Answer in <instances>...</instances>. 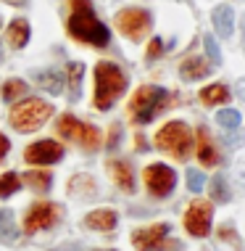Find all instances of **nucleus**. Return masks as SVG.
<instances>
[{
	"label": "nucleus",
	"instance_id": "c85d7f7f",
	"mask_svg": "<svg viewBox=\"0 0 245 251\" xmlns=\"http://www.w3.org/2000/svg\"><path fill=\"white\" fill-rule=\"evenodd\" d=\"M203 185H206V177H203V172H198V169H190L187 172V188L193 193H200Z\"/></svg>",
	"mask_w": 245,
	"mask_h": 251
},
{
	"label": "nucleus",
	"instance_id": "393cba45",
	"mask_svg": "<svg viewBox=\"0 0 245 251\" xmlns=\"http://www.w3.org/2000/svg\"><path fill=\"white\" fill-rule=\"evenodd\" d=\"M22 188V180H19L16 172H3L0 175V199H8Z\"/></svg>",
	"mask_w": 245,
	"mask_h": 251
},
{
	"label": "nucleus",
	"instance_id": "dca6fc26",
	"mask_svg": "<svg viewBox=\"0 0 245 251\" xmlns=\"http://www.w3.org/2000/svg\"><path fill=\"white\" fill-rule=\"evenodd\" d=\"M5 37H8V45L13 48H24L29 43V22L26 19H13L5 29Z\"/></svg>",
	"mask_w": 245,
	"mask_h": 251
},
{
	"label": "nucleus",
	"instance_id": "b1692460",
	"mask_svg": "<svg viewBox=\"0 0 245 251\" xmlns=\"http://www.w3.org/2000/svg\"><path fill=\"white\" fill-rule=\"evenodd\" d=\"M82 74H85V64H79V61H74V64H69L71 100H79V93H82Z\"/></svg>",
	"mask_w": 245,
	"mask_h": 251
},
{
	"label": "nucleus",
	"instance_id": "2f4dec72",
	"mask_svg": "<svg viewBox=\"0 0 245 251\" xmlns=\"http://www.w3.org/2000/svg\"><path fill=\"white\" fill-rule=\"evenodd\" d=\"M8 148H11V143H8V138H5V135H0V159H3L5 153H8Z\"/></svg>",
	"mask_w": 245,
	"mask_h": 251
},
{
	"label": "nucleus",
	"instance_id": "cd10ccee",
	"mask_svg": "<svg viewBox=\"0 0 245 251\" xmlns=\"http://www.w3.org/2000/svg\"><path fill=\"white\" fill-rule=\"evenodd\" d=\"M211 199H214V201H219V203L229 201V191H227V182H224V177H222V175H216V177L211 180Z\"/></svg>",
	"mask_w": 245,
	"mask_h": 251
},
{
	"label": "nucleus",
	"instance_id": "6ab92c4d",
	"mask_svg": "<svg viewBox=\"0 0 245 251\" xmlns=\"http://www.w3.org/2000/svg\"><path fill=\"white\" fill-rule=\"evenodd\" d=\"M24 182L32 188V191L45 193V191H50L53 177H50V172H37V169H32V172H26V175H24Z\"/></svg>",
	"mask_w": 245,
	"mask_h": 251
},
{
	"label": "nucleus",
	"instance_id": "39448f33",
	"mask_svg": "<svg viewBox=\"0 0 245 251\" xmlns=\"http://www.w3.org/2000/svg\"><path fill=\"white\" fill-rule=\"evenodd\" d=\"M156 146L161 151H169L177 159H187L190 148H193V135L185 122H169L156 132Z\"/></svg>",
	"mask_w": 245,
	"mask_h": 251
},
{
	"label": "nucleus",
	"instance_id": "f704fd0d",
	"mask_svg": "<svg viewBox=\"0 0 245 251\" xmlns=\"http://www.w3.org/2000/svg\"><path fill=\"white\" fill-rule=\"evenodd\" d=\"M243 32H245V16H243Z\"/></svg>",
	"mask_w": 245,
	"mask_h": 251
},
{
	"label": "nucleus",
	"instance_id": "f8f14e48",
	"mask_svg": "<svg viewBox=\"0 0 245 251\" xmlns=\"http://www.w3.org/2000/svg\"><path fill=\"white\" fill-rule=\"evenodd\" d=\"M106 167H108V175L113 177V182H116L121 191H127V193H132V191H134V172H132V167H129L127 161L111 159Z\"/></svg>",
	"mask_w": 245,
	"mask_h": 251
},
{
	"label": "nucleus",
	"instance_id": "aec40b11",
	"mask_svg": "<svg viewBox=\"0 0 245 251\" xmlns=\"http://www.w3.org/2000/svg\"><path fill=\"white\" fill-rule=\"evenodd\" d=\"M198 140H200V146H198V159H200L206 167H214L216 161H219V153H216V148H214V146H211V140H208L206 130H200V132H198Z\"/></svg>",
	"mask_w": 245,
	"mask_h": 251
},
{
	"label": "nucleus",
	"instance_id": "2eb2a0df",
	"mask_svg": "<svg viewBox=\"0 0 245 251\" xmlns=\"http://www.w3.org/2000/svg\"><path fill=\"white\" fill-rule=\"evenodd\" d=\"M214 29L219 37H229L235 32V13L229 5H216L214 8Z\"/></svg>",
	"mask_w": 245,
	"mask_h": 251
},
{
	"label": "nucleus",
	"instance_id": "412c9836",
	"mask_svg": "<svg viewBox=\"0 0 245 251\" xmlns=\"http://www.w3.org/2000/svg\"><path fill=\"white\" fill-rule=\"evenodd\" d=\"M0 96H3V100L13 103L16 98L26 96V82H24V79H5L3 87H0Z\"/></svg>",
	"mask_w": 245,
	"mask_h": 251
},
{
	"label": "nucleus",
	"instance_id": "7ed1b4c3",
	"mask_svg": "<svg viewBox=\"0 0 245 251\" xmlns=\"http://www.w3.org/2000/svg\"><path fill=\"white\" fill-rule=\"evenodd\" d=\"M53 114V106L43 98H26L22 103H16L11 108L8 119H11V127L19 132H35L40 127L50 119Z\"/></svg>",
	"mask_w": 245,
	"mask_h": 251
},
{
	"label": "nucleus",
	"instance_id": "a211bd4d",
	"mask_svg": "<svg viewBox=\"0 0 245 251\" xmlns=\"http://www.w3.org/2000/svg\"><path fill=\"white\" fill-rule=\"evenodd\" d=\"M82 122L77 117H71V114H64V117H58V135L66 140H79L82 138Z\"/></svg>",
	"mask_w": 245,
	"mask_h": 251
},
{
	"label": "nucleus",
	"instance_id": "1a4fd4ad",
	"mask_svg": "<svg viewBox=\"0 0 245 251\" xmlns=\"http://www.w3.org/2000/svg\"><path fill=\"white\" fill-rule=\"evenodd\" d=\"M145 185L156 199H163L174 191L177 185V172L166 164H151L145 169Z\"/></svg>",
	"mask_w": 245,
	"mask_h": 251
},
{
	"label": "nucleus",
	"instance_id": "bb28decb",
	"mask_svg": "<svg viewBox=\"0 0 245 251\" xmlns=\"http://www.w3.org/2000/svg\"><path fill=\"white\" fill-rule=\"evenodd\" d=\"M216 122H219L222 127H227V130H237V127H240V111H235V108H222V111L216 114Z\"/></svg>",
	"mask_w": 245,
	"mask_h": 251
},
{
	"label": "nucleus",
	"instance_id": "72a5a7b5",
	"mask_svg": "<svg viewBox=\"0 0 245 251\" xmlns=\"http://www.w3.org/2000/svg\"><path fill=\"white\" fill-rule=\"evenodd\" d=\"M8 5H26V0H5Z\"/></svg>",
	"mask_w": 245,
	"mask_h": 251
},
{
	"label": "nucleus",
	"instance_id": "9b49d317",
	"mask_svg": "<svg viewBox=\"0 0 245 251\" xmlns=\"http://www.w3.org/2000/svg\"><path fill=\"white\" fill-rule=\"evenodd\" d=\"M26 164H56L64 159V146L56 140H37L24 151Z\"/></svg>",
	"mask_w": 245,
	"mask_h": 251
},
{
	"label": "nucleus",
	"instance_id": "f257e3e1",
	"mask_svg": "<svg viewBox=\"0 0 245 251\" xmlns=\"http://www.w3.org/2000/svg\"><path fill=\"white\" fill-rule=\"evenodd\" d=\"M66 32L74 40L92 45V48H106L111 43V32L92 13L90 0H71V13H69V22H66Z\"/></svg>",
	"mask_w": 245,
	"mask_h": 251
},
{
	"label": "nucleus",
	"instance_id": "0eeeda50",
	"mask_svg": "<svg viewBox=\"0 0 245 251\" xmlns=\"http://www.w3.org/2000/svg\"><path fill=\"white\" fill-rule=\"evenodd\" d=\"M58 217H61L58 203L40 201V203H35V206H29V212H26V217H24V230H26V235H35V233H40V230L53 227V225L58 222Z\"/></svg>",
	"mask_w": 245,
	"mask_h": 251
},
{
	"label": "nucleus",
	"instance_id": "4468645a",
	"mask_svg": "<svg viewBox=\"0 0 245 251\" xmlns=\"http://www.w3.org/2000/svg\"><path fill=\"white\" fill-rule=\"evenodd\" d=\"M119 222V214L113 209H95L85 217V225L90 230H113Z\"/></svg>",
	"mask_w": 245,
	"mask_h": 251
},
{
	"label": "nucleus",
	"instance_id": "7c9ffc66",
	"mask_svg": "<svg viewBox=\"0 0 245 251\" xmlns=\"http://www.w3.org/2000/svg\"><path fill=\"white\" fill-rule=\"evenodd\" d=\"M161 53H163V43H161L158 37H153L151 45H148V58H158Z\"/></svg>",
	"mask_w": 245,
	"mask_h": 251
},
{
	"label": "nucleus",
	"instance_id": "423d86ee",
	"mask_svg": "<svg viewBox=\"0 0 245 251\" xmlns=\"http://www.w3.org/2000/svg\"><path fill=\"white\" fill-rule=\"evenodd\" d=\"M169 227L166 222H158V225L142 227L132 233V246L137 251H179V243L177 241H166L169 238Z\"/></svg>",
	"mask_w": 245,
	"mask_h": 251
},
{
	"label": "nucleus",
	"instance_id": "f3484780",
	"mask_svg": "<svg viewBox=\"0 0 245 251\" xmlns=\"http://www.w3.org/2000/svg\"><path fill=\"white\" fill-rule=\"evenodd\" d=\"M35 82L43 87V90L50 93V96H61V93H64V77H61V72H56V69L37 72L35 74Z\"/></svg>",
	"mask_w": 245,
	"mask_h": 251
},
{
	"label": "nucleus",
	"instance_id": "ddd939ff",
	"mask_svg": "<svg viewBox=\"0 0 245 251\" xmlns=\"http://www.w3.org/2000/svg\"><path fill=\"white\" fill-rule=\"evenodd\" d=\"M211 69H214V66H211L206 58H198V56H193V58L182 61V66H179V74H182V79H187V82H193V79H203V77H208V74H211Z\"/></svg>",
	"mask_w": 245,
	"mask_h": 251
},
{
	"label": "nucleus",
	"instance_id": "a878e982",
	"mask_svg": "<svg viewBox=\"0 0 245 251\" xmlns=\"http://www.w3.org/2000/svg\"><path fill=\"white\" fill-rule=\"evenodd\" d=\"M0 238L5 241L16 238V225H13V214L8 209H0Z\"/></svg>",
	"mask_w": 245,
	"mask_h": 251
},
{
	"label": "nucleus",
	"instance_id": "9d476101",
	"mask_svg": "<svg viewBox=\"0 0 245 251\" xmlns=\"http://www.w3.org/2000/svg\"><path fill=\"white\" fill-rule=\"evenodd\" d=\"M211 217H214V209H211L208 201H193L187 206V212H185V227H187V233L195 235V238L208 235Z\"/></svg>",
	"mask_w": 245,
	"mask_h": 251
},
{
	"label": "nucleus",
	"instance_id": "473e14b6",
	"mask_svg": "<svg viewBox=\"0 0 245 251\" xmlns=\"http://www.w3.org/2000/svg\"><path fill=\"white\" fill-rule=\"evenodd\" d=\"M116 143H119V127H113V130H111V138H108V146L113 148Z\"/></svg>",
	"mask_w": 245,
	"mask_h": 251
},
{
	"label": "nucleus",
	"instance_id": "5701e85b",
	"mask_svg": "<svg viewBox=\"0 0 245 251\" xmlns=\"http://www.w3.org/2000/svg\"><path fill=\"white\" fill-rule=\"evenodd\" d=\"M79 143H82L85 151H98V148H100V130L95 125H85V127H82Z\"/></svg>",
	"mask_w": 245,
	"mask_h": 251
},
{
	"label": "nucleus",
	"instance_id": "6e6552de",
	"mask_svg": "<svg viewBox=\"0 0 245 251\" xmlns=\"http://www.w3.org/2000/svg\"><path fill=\"white\" fill-rule=\"evenodd\" d=\"M116 26L124 37L142 40L145 32L151 29V13L142 11V8H124L116 13Z\"/></svg>",
	"mask_w": 245,
	"mask_h": 251
},
{
	"label": "nucleus",
	"instance_id": "c756f323",
	"mask_svg": "<svg viewBox=\"0 0 245 251\" xmlns=\"http://www.w3.org/2000/svg\"><path fill=\"white\" fill-rule=\"evenodd\" d=\"M203 45H206V50H208V56H211V64H219V61H222V56H219V45H216V40L214 37H206V40H203Z\"/></svg>",
	"mask_w": 245,
	"mask_h": 251
},
{
	"label": "nucleus",
	"instance_id": "4be33fe9",
	"mask_svg": "<svg viewBox=\"0 0 245 251\" xmlns=\"http://www.w3.org/2000/svg\"><path fill=\"white\" fill-rule=\"evenodd\" d=\"M227 98H229V90L224 85H208V87H203V93H200V100H203V103H208V106L224 103Z\"/></svg>",
	"mask_w": 245,
	"mask_h": 251
},
{
	"label": "nucleus",
	"instance_id": "f03ea898",
	"mask_svg": "<svg viewBox=\"0 0 245 251\" xmlns=\"http://www.w3.org/2000/svg\"><path fill=\"white\" fill-rule=\"evenodd\" d=\"M127 90V77L113 61H100L95 66V108L108 111Z\"/></svg>",
	"mask_w": 245,
	"mask_h": 251
},
{
	"label": "nucleus",
	"instance_id": "20e7f679",
	"mask_svg": "<svg viewBox=\"0 0 245 251\" xmlns=\"http://www.w3.org/2000/svg\"><path fill=\"white\" fill-rule=\"evenodd\" d=\"M166 90L163 87H156V85H145L140 87L137 93L132 96V100H129V114H132L134 122H140V125H148L156 114L163 108V103H166Z\"/></svg>",
	"mask_w": 245,
	"mask_h": 251
}]
</instances>
